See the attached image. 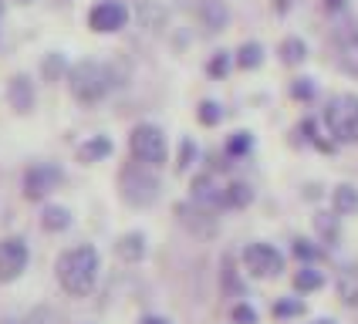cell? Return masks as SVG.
I'll use <instances>...</instances> for the list:
<instances>
[{"label":"cell","mask_w":358,"mask_h":324,"mask_svg":"<svg viewBox=\"0 0 358 324\" xmlns=\"http://www.w3.org/2000/svg\"><path fill=\"white\" fill-rule=\"evenodd\" d=\"M55 277L68 297H88L99 284V250L92 243L68 246L55 263Z\"/></svg>","instance_id":"cell-1"},{"label":"cell","mask_w":358,"mask_h":324,"mask_svg":"<svg viewBox=\"0 0 358 324\" xmlns=\"http://www.w3.org/2000/svg\"><path fill=\"white\" fill-rule=\"evenodd\" d=\"M115 84H119L115 71L108 64H101V61H78L75 68H68V88L85 105L101 101Z\"/></svg>","instance_id":"cell-2"},{"label":"cell","mask_w":358,"mask_h":324,"mask_svg":"<svg viewBox=\"0 0 358 324\" xmlns=\"http://www.w3.org/2000/svg\"><path fill=\"white\" fill-rule=\"evenodd\" d=\"M119 186H122V200L136 209H145L159 200V176L152 165H142V162H132L119 172Z\"/></svg>","instance_id":"cell-3"},{"label":"cell","mask_w":358,"mask_h":324,"mask_svg":"<svg viewBox=\"0 0 358 324\" xmlns=\"http://www.w3.org/2000/svg\"><path fill=\"white\" fill-rule=\"evenodd\" d=\"M129 149H132V159L142 162V165H152V169H159L166 156H169V145H166V135H162L159 125H149V122H142L132 128V135H129Z\"/></svg>","instance_id":"cell-4"},{"label":"cell","mask_w":358,"mask_h":324,"mask_svg":"<svg viewBox=\"0 0 358 324\" xmlns=\"http://www.w3.org/2000/svg\"><path fill=\"white\" fill-rule=\"evenodd\" d=\"M324 125L338 142H358V95H338L328 101Z\"/></svg>","instance_id":"cell-5"},{"label":"cell","mask_w":358,"mask_h":324,"mask_svg":"<svg viewBox=\"0 0 358 324\" xmlns=\"http://www.w3.org/2000/svg\"><path fill=\"white\" fill-rule=\"evenodd\" d=\"M240 260H243V270L257 281H274L284 274V253L271 243H247Z\"/></svg>","instance_id":"cell-6"},{"label":"cell","mask_w":358,"mask_h":324,"mask_svg":"<svg viewBox=\"0 0 358 324\" xmlns=\"http://www.w3.org/2000/svg\"><path fill=\"white\" fill-rule=\"evenodd\" d=\"M61 179H64V172H61V165H55V162H34V165H27L24 169V179H20L24 200L44 202L61 186Z\"/></svg>","instance_id":"cell-7"},{"label":"cell","mask_w":358,"mask_h":324,"mask_svg":"<svg viewBox=\"0 0 358 324\" xmlns=\"http://www.w3.org/2000/svg\"><path fill=\"white\" fill-rule=\"evenodd\" d=\"M27 263H31L27 240H20V237H3L0 240V284H14L27 270Z\"/></svg>","instance_id":"cell-8"},{"label":"cell","mask_w":358,"mask_h":324,"mask_svg":"<svg viewBox=\"0 0 358 324\" xmlns=\"http://www.w3.org/2000/svg\"><path fill=\"white\" fill-rule=\"evenodd\" d=\"M125 20H129V10H125L122 0H99L88 10V27L99 31V34H115L125 27Z\"/></svg>","instance_id":"cell-9"},{"label":"cell","mask_w":358,"mask_h":324,"mask_svg":"<svg viewBox=\"0 0 358 324\" xmlns=\"http://www.w3.org/2000/svg\"><path fill=\"white\" fill-rule=\"evenodd\" d=\"M176 220L189 230V233H196V237H213L217 233V209H206V206H199V202H179L176 206Z\"/></svg>","instance_id":"cell-10"},{"label":"cell","mask_w":358,"mask_h":324,"mask_svg":"<svg viewBox=\"0 0 358 324\" xmlns=\"http://www.w3.org/2000/svg\"><path fill=\"white\" fill-rule=\"evenodd\" d=\"M189 189H193V202L206 206V209H217V213L223 209V189L227 186H220L213 172H199Z\"/></svg>","instance_id":"cell-11"},{"label":"cell","mask_w":358,"mask_h":324,"mask_svg":"<svg viewBox=\"0 0 358 324\" xmlns=\"http://www.w3.org/2000/svg\"><path fill=\"white\" fill-rule=\"evenodd\" d=\"M7 101H10L14 112L27 115L34 108V81L27 78V75H14L10 84H7Z\"/></svg>","instance_id":"cell-12"},{"label":"cell","mask_w":358,"mask_h":324,"mask_svg":"<svg viewBox=\"0 0 358 324\" xmlns=\"http://www.w3.org/2000/svg\"><path fill=\"white\" fill-rule=\"evenodd\" d=\"M115 253H119V260H125V263L145 260V253H149L145 233H139V230H132V233H122L119 240H115Z\"/></svg>","instance_id":"cell-13"},{"label":"cell","mask_w":358,"mask_h":324,"mask_svg":"<svg viewBox=\"0 0 358 324\" xmlns=\"http://www.w3.org/2000/svg\"><path fill=\"white\" fill-rule=\"evenodd\" d=\"M348 31H338L341 51H338V64L348 75H358V24H345Z\"/></svg>","instance_id":"cell-14"},{"label":"cell","mask_w":358,"mask_h":324,"mask_svg":"<svg viewBox=\"0 0 358 324\" xmlns=\"http://www.w3.org/2000/svg\"><path fill=\"white\" fill-rule=\"evenodd\" d=\"M331 209H335V216H355L358 213V189L355 186H335V193H331Z\"/></svg>","instance_id":"cell-15"},{"label":"cell","mask_w":358,"mask_h":324,"mask_svg":"<svg viewBox=\"0 0 358 324\" xmlns=\"http://www.w3.org/2000/svg\"><path fill=\"white\" fill-rule=\"evenodd\" d=\"M108 156H112V139H108V135H95V139H88L78 145V162H85V165H92V162H99V159H108Z\"/></svg>","instance_id":"cell-16"},{"label":"cell","mask_w":358,"mask_h":324,"mask_svg":"<svg viewBox=\"0 0 358 324\" xmlns=\"http://www.w3.org/2000/svg\"><path fill=\"white\" fill-rule=\"evenodd\" d=\"M71 226V209L64 206H44L41 209V230L44 233H64Z\"/></svg>","instance_id":"cell-17"},{"label":"cell","mask_w":358,"mask_h":324,"mask_svg":"<svg viewBox=\"0 0 358 324\" xmlns=\"http://www.w3.org/2000/svg\"><path fill=\"white\" fill-rule=\"evenodd\" d=\"M294 290L298 294H315V290H321L324 287V274H321L315 263H301V270L294 274Z\"/></svg>","instance_id":"cell-18"},{"label":"cell","mask_w":358,"mask_h":324,"mask_svg":"<svg viewBox=\"0 0 358 324\" xmlns=\"http://www.w3.org/2000/svg\"><path fill=\"white\" fill-rule=\"evenodd\" d=\"M254 202V189L247 182H227L223 189V209H243Z\"/></svg>","instance_id":"cell-19"},{"label":"cell","mask_w":358,"mask_h":324,"mask_svg":"<svg viewBox=\"0 0 358 324\" xmlns=\"http://www.w3.org/2000/svg\"><path fill=\"white\" fill-rule=\"evenodd\" d=\"M199 20H203L206 31H223V24H227L223 0H203V3H199Z\"/></svg>","instance_id":"cell-20"},{"label":"cell","mask_w":358,"mask_h":324,"mask_svg":"<svg viewBox=\"0 0 358 324\" xmlns=\"http://www.w3.org/2000/svg\"><path fill=\"white\" fill-rule=\"evenodd\" d=\"M338 297L348 307H358V267H348L338 274Z\"/></svg>","instance_id":"cell-21"},{"label":"cell","mask_w":358,"mask_h":324,"mask_svg":"<svg viewBox=\"0 0 358 324\" xmlns=\"http://www.w3.org/2000/svg\"><path fill=\"white\" fill-rule=\"evenodd\" d=\"M304 301L301 297H278L274 301V318L278 321H291V318H304Z\"/></svg>","instance_id":"cell-22"},{"label":"cell","mask_w":358,"mask_h":324,"mask_svg":"<svg viewBox=\"0 0 358 324\" xmlns=\"http://www.w3.org/2000/svg\"><path fill=\"white\" fill-rule=\"evenodd\" d=\"M304 58H308V44L301 38L280 40V61H284V64H301Z\"/></svg>","instance_id":"cell-23"},{"label":"cell","mask_w":358,"mask_h":324,"mask_svg":"<svg viewBox=\"0 0 358 324\" xmlns=\"http://www.w3.org/2000/svg\"><path fill=\"white\" fill-rule=\"evenodd\" d=\"M291 253L298 257L301 263H318L324 253H321V246H315L311 240H304V237H298V240L291 243Z\"/></svg>","instance_id":"cell-24"},{"label":"cell","mask_w":358,"mask_h":324,"mask_svg":"<svg viewBox=\"0 0 358 324\" xmlns=\"http://www.w3.org/2000/svg\"><path fill=\"white\" fill-rule=\"evenodd\" d=\"M260 61H264V47H260L257 40L240 44V51H237V64H240V68H257Z\"/></svg>","instance_id":"cell-25"},{"label":"cell","mask_w":358,"mask_h":324,"mask_svg":"<svg viewBox=\"0 0 358 324\" xmlns=\"http://www.w3.org/2000/svg\"><path fill=\"white\" fill-rule=\"evenodd\" d=\"M223 290H227V294H237V297H243V281L237 277V267H234V260H230V257L223 260Z\"/></svg>","instance_id":"cell-26"},{"label":"cell","mask_w":358,"mask_h":324,"mask_svg":"<svg viewBox=\"0 0 358 324\" xmlns=\"http://www.w3.org/2000/svg\"><path fill=\"white\" fill-rule=\"evenodd\" d=\"M315 226H318V233L324 237V243L338 240V216H331V213H318V216H315Z\"/></svg>","instance_id":"cell-27"},{"label":"cell","mask_w":358,"mask_h":324,"mask_svg":"<svg viewBox=\"0 0 358 324\" xmlns=\"http://www.w3.org/2000/svg\"><path fill=\"white\" fill-rule=\"evenodd\" d=\"M230 321L234 324H260V314H257V307L240 301V304H234V311H230Z\"/></svg>","instance_id":"cell-28"},{"label":"cell","mask_w":358,"mask_h":324,"mask_svg":"<svg viewBox=\"0 0 358 324\" xmlns=\"http://www.w3.org/2000/svg\"><path fill=\"white\" fill-rule=\"evenodd\" d=\"M199 122H203V125H217L220 119H223V112H220V105L217 101H203V105H199Z\"/></svg>","instance_id":"cell-29"},{"label":"cell","mask_w":358,"mask_h":324,"mask_svg":"<svg viewBox=\"0 0 358 324\" xmlns=\"http://www.w3.org/2000/svg\"><path fill=\"white\" fill-rule=\"evenodd\" d=\"M291 95H294L298 101L315 98V81H311V78H298L294 84H291Z\"/></svg>","instance_id":"cell-30"},{"label":"cell","mask_w":358,"mask_h":324,"mask_svg":"<svg viewBox=\"0 0 358 324\" xmlns=\"http://www.w3.org/2000/svg\"><path fill=\"white\" fill-rule=\"evenodd\" d=\"M250 145H254V139H250L247 132H237L234 139L227 142V152H230V156H243V152H247Z\"/></svg>","instance_id":"cell-31"},{"label":"cell","mask_w":358,"mask_h":324,"mask_svg":"<svg viewBox=\"0 0 358 324\" xmlns=\"http://www.w3.org/2000/svg\"><path fill=\"white\" fill-rule=\"evenodd\" d=\"M139 17H142V24L152 31V27H159L162 10H159V7H152V3H142V7H139Z\"/></svg>","instance_id":"cell-32"},{"label":"cell","mask_w":358,"mask_h":324,"mask_svg":"<svg viewBox=\"0 0 358 324\" xmlns=\"http://www.w3.org/2000/svg\"><path fill=\"white\" fill-rule=\"evenodd\" d=\"M41 71H44V78H58L61 71H64V58H61V54H51L48 64H41Z\"/></svg>","instance_id":"cell-33"},{"label":"cell","mask_w":358,"mask_h":324,"mask_svg":"<svg viewBox=\"0 0 358 324\" xmlns=\"http://www.w3.org/2000/svg\"><path fill=\"white\" fill-rule=\"evenodd\" d=\"M227 68H230V54H227V51H220L217 58L210 61V75L220 78V75H227Z\"/></svg>","instance_id":"cell-34"},{"label":"cell","mask_w":358,"mask_h":324,"mask_svg":"<svg viewBox=\"0 0 358 324\" xmlns=\"http://www.w3.org/2000/svg\"><path fill=\"white\" fill-rule=\"evenodd\" d=\"M193 152H196V145L186 139V142H182V149H179V162H176L179 169H189V162H193Z\"/></svg>","instance_id":"cell-35"},{"label":"cell","mask_w":358,"mask_h":324,"mask_svg":"<svg viewBox=\"0 0 358 324\" xmlns=\"http://www.w3.org/2000/svg\"><path fill=\"white\" fill-rule=\"evenodd\" d=\"M139 324H169L166 318H156V314H149V318H142Z\"/></svg>","instance_id":"cell-36"},{"label":"cell","mask_w":358,"mask_h":324,"mask_svg":"<svg viewBox=\"0 0 358 324\" xmlns=\"http://www.w3.org/2000/svg\"><path fill=\"white\" fill-rule=\"evenodd\" d=\"M324 3H328L331 10H338V7H341V3H345V0H324Z\"/></svg>","instance_id":"cell-37"},{"label":"cell","mask_w":358,"mask_h":324,"mask_svg":"<svg viewBox=\"0 0 358 324\" xmlns=\"http://www.w3.org/2000/svg\"><path fill=\"white\" fill-rule=\"evenodd\" d=\"M311 324H335V321H328V318H318V321H311Z\"/></svg>","instance_id":"cell-38"},{"label":"cell","mask_w":358,"mask_h":324,"mask_svg":"<svg viewBox=\"0 0 358 324\" xmlns=\"http://www.w3.org/2000/svg\"><path fill=\"white\" fill-rule=\"evenodd\" d=\"M20 3H31V0H20Z\"/></svg>","instance_id":"cell-39"},{"label":"cell","mask_w":358,"mask_h":324,"mask_svg":"<svg viewBox=\"0 0 358 324\" xmlns=\"http://www.w3.org/2000/svg\"><path fill=\"white\" fill-rule=\"evenodd\" d=\"M0 14H3V3H0Z\"/></svg>","instance_id":"cell-40"}]
</instances>
